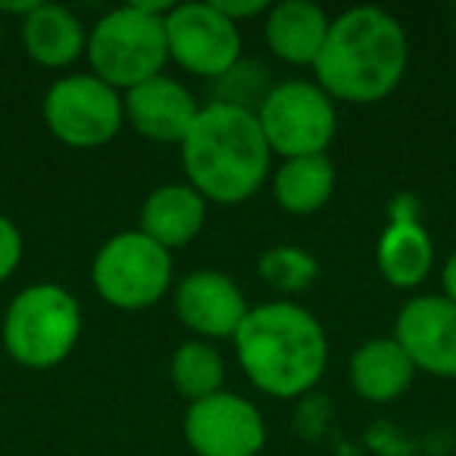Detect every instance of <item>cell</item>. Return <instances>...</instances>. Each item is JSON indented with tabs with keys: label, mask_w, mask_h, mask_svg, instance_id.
Instances as JSON below:
<instances>
[{
	"label": "cell",
	"mask_w": 456,
	"mask_h": 456,
	"mask_svg": "<svg viewBox=\"0 0 456 456\" xmlns=\"http://www.w3.org/2000/svg\"><path fill=\"white\" fill-rule=\"evenodd\" d=\"M122 103H126V116L134 132L159 141V144H182L184 134L194 126L197 113H200L194 94L175 78L166 76H157L132 88Z\"/></svg>",
	"instance_id": "4fadbf2b"
},
{
	"label": "cell",
	"mask_w": 456,
	"mask_h": 456,
	"mask_svg": "<svg viewBox=\"0 0 456 456\" xmlns=\"http://www.w3.org/2000/svg\"><path fill=\"white\" fill-rule=\"evenodd\" d=\"M22 47L38 66L63 69L72 66L88 47L78 16L57 4H41L28 20H22Z\"/></svg>",
	"instance_id": "e0dca14e"
},
{
	"label": "cell",
	"mask_w": 456,
	"mask_h": 456,
	"mask_svg": "<svg viewBox=\"0 0 456 456\" xmlns=\"http://www.w3.org/2000/svg\"><path fill=\"white\" fill-rule=\"evenodd\" d=\"M331 20L310 0H285L269 7L266 45L279 60L291 66H316L329 38Z\"/></svg>",
	"instance_id": "9a60e30c"
},
{
	"label": "cell",
	"mask_w": 456,
	"mask_h": 456,
	"mask_svg": "<svg viewBox=\"0 0 456 456\" xmlns=\"http://www.w3.org/2000/svg\"><path fill=\"white\" fill-rule=\"evenodd\" d=\"M0 38H4V16H0Z\"/></svg>",
	"instance_id": "484cf974"
},
{
	"label": "cell",
	"mask_w": 456,
	"mask_h": 456,
	"mask_svg": "<svg viewBox=\"0 0 456 456\" xmlns=\"http://www.w3.org/2000/svg\"><path fill=\"white\" fill-rule=\"evenodd\" d=\"M269 151L254 110L213 101L200 107L182 141V163L188 182L203 200L244 203L269 175Z\"/></svg>",
	"instance_id": "6da1fadb"
},
{
	"label": "cell",
	"mask_w": 456,
	"mask_h": 456,
	"mask_svg": "<svg viewBox=\"0 0 456 456\" xmlns=\"http://www.w3.org/2000/svg\"><path fill=\"white\" fill-rule=\"evenodd\" d=\"M331 194H335V166L325 153L285 159L275 175V200L294 216L316 213L331 200Z\"/></svg>",
	"instance_id": "d6986e66"
},
{
	"label": "cell",
	"mask_w": 456,
	"mask_h": 456,
	"mask_svg": "<svg viewBox=\"0 0 456 456\" xmlns=\"http://www.w3.org/2000/svg\"><path fill=\"white\" fill-rule=\"evenodd\" d=\"M82 335L78 300L60 285H32L20 291L4 316V347L20 366L51 369L72 354Z\"/></svg>",
	"instance_id": "5b68a950"
},
{
	"label": "cell",
	"mask_w": 456,
	"mask_h": 456,
	"mask_svg": "<svg viewBox=\"0 0 456 456\" xmlns=\"http://www.w3.org/2000/svg\"><path fill=\"white\" fill-rule=\"evenodd\" d=\"M441 285H444V297L453 300L456 304V254L444 263V273H441Z\"/></svg>",
	"instance_id": "cb8c5ba5"
},
{
	"label": "cell",
	"mask_w": 456,
	"mask_h": 456,
	"mask_svg": "<svg viewBox=\"0 0 456 456\" xmlns=\"http://www.w3.org/2000/svg\"><path fill=\"white\" fill-rule=\"evenodd\" d=\"M213 7L238 26V20H250V16L263 13V10H269V4L266 0H213Z\"/></svg>",
	"instance_id": "603a6c76"
},
{
	"label": "cell",
	"mask_w": 456,
	"mask_h": 456,
	"mask_svg": "<svg viewBox=\"0 0 456 456\" xmlns=\"http://www.w3.org/2000/svg\"><path fill=\"white\" fill-rule=\"evenodd\" d=\"M175 313L200 338H235L250 306L241 288L216 269H200L182 279L175 291Z\"/></svg>",
	"instance_id": "7c38bea8"
},
{
	"label": "cell",
	"mask_w": 456,
	"mask_h": 456,
	"mask_svg": "<svg viewBox=\"0 0 456 456\" xmlns=\"http://www.w3.org/2000/svg\"><path fill=\"white\" fill-rule=\"evenodd\" d=\"M256 119L269 151L285 159L325 153L338 126L331 97L310 82H281L269 88Z\"/></svg>",
	"instance_id": "52a82bcc"
},
{
	"label": "cell",
	"mask_w": 456,
	"mask_h": 456,
	"mask_svg": "<svg viewBox=\"0 0 456 456\" xmlns=\"http://www.w3.org/2000/svg\"><path fill=\"white\" fill-rule=\"evenodd\" d=\"M394 341L416 369L437 379H456V304L441 294L416 297L397 313Z\"/></svg>",
	"instance_id": "8fae6325"
},
{
	"label": "cell",
	"mask_w": 456,
	"mask_h": 456,
	"mask_svg": "<svg viewBox=\"0 0 456 456\" xmlns=\"http://www.w3.org/2000/svg\"><path fill=\"white\" fill-rule=\"evenodd\" d=\"M238 362L250 385L269 397H300L329 366V338L319 319L297 304L254 306L235 335Z\"/></svg>",
	"instance_id": "3957f363"
},
{
	"label": "cell",
	"mask_w": 456,
	"mask_h": 456,
	"mask_svg": "<svg viewBox=\"0 0 456 456\" xmlns=\"http://www.w3.org/2000/svg\"><path fill=\"white\" fill-rule=\"evenodd\" d=\"M169 375H172L175 391L182 394V397H188L191 403H197V400H207L222 391L225 362H222L216 347H209V344H203V341H188L172 356Z\"/></svg>",
	"instance_id": "ffe728a7"
},
{
	"label": "cell",
	"mask_w": 456,
	"mask_h": 456,
	"mask_svg": "<svg viewBox=\"0 0 456 456\" xmlns=\"http://www.w3.org/2000/svg\"><path fill=\"white\" fill-rule=\"evenodd\" d=\"M22 263V235L13 225V219L0 216V285L16 273Z\"/></svg>",
	"instance_id": "7402d4cb"
},
{
	"label": "cell",
	"mask_w": 456,
	"mask_h": 456,
	"mask_svg": "<svg viewBox=\"0 0 456 456\" xmlns=\"http://www.w3.org/2000/svg\"><path fill=\"white\" fill-rule=\"evenodd\" d=\"M375 260H379V269L387 279V285L416 288L428 279L435 248H431L428 232H425L416 219L397 216V219L381 232Z\"/></svg>",
	"instance_id": "ac0fdd59"
},
{
	"label": "cell",
	"mask_w": 456,
	"mask_h": 456,
	"mask_svg": "<svg viewBox=\"0 0 456 456\" xmlns=\"http://www.w3.org/2000/svg\"><path fill=\"white\" fill-rule=\"evenodd\" d=\"M91 281L116 310H147L169 291L172 254L144 232H122L97 250Z\"/></svg>",
	"instance_id": "8992f818"
},
{
	"label": "cell",
	"mask_w": 456,
	"mask_h": 456,
	"mask_svg": "<svg viewBox=\"0 0 456 456\" xmlns=\"http://www.w3.org/2000/svg\"><path fill=\"white\" fill-rule=\"evenodd\" d=\"M169 4H128L107 13L88 35V63L110 88H138L159 76L169 60L166 13Z\"/></svg>",
	"instance_id": "277c9868"
},
{
	"label": "cell",
	"mask_w": 456,
	"mask_h": 456,
	"mask_svg": "<svg viewBox=\"0 0 456 456\" xmlns=\"http://www.w3.org/2000/svg\"><path fill=\"white\" fill-rule=\"evenodd\" d=\"M184 441L197 456H256L266 444V425L250 400L219 391L188 406Z\"/></svg>",
	"instance_id": "30bf717a"
},
{
	"label": "cell",
	"mask_w": 456,
	"mask_h": 456,
	"mask_svg": "<svg viewBox=\"0 0 456 456\" xmlns=\"http://www.w3.org/2000/svg\"><path fill=\"white\" fill-rule=\"evenodd\" d=\"M406 60L410 45L403 26L379 7H354L331 20L313 69L331 101L379 103L400 85Z\"/></svg>",
	"instance_id": "7a4b0ae2"
},
{
	"label": "cell",
	"mask_w": 456,
	"mask_h": 456,
	"mask_svg": "<svg viewBox=\"0 0 456 456\" xmlns=\"http://www.w3.org/2000/svg\"><path fill=\"white\" fill-rule=\"evenodd\" d=\"M260 279L266 281L269 288L285 294H297L306 291V288L316 281L319 275V263L313 254L300 248H273L260 256Z\"/></svg>",
	"instance_id": "44dd1931"
},
{
	"label": "cell",
	"mask_w": 456,
	"mask_h": 456,
	"mask_svg": "<svg viewBox=\"0 0 456 456\" xmlns=\"http://www.w3.org/2000/svg\"><path fill=\"white\" fill-rule=\"evenodd\" d=\"M126 119V103L94 72H78L53 82L45 94V122L57 141L78 151H94L116 138Z\"/></svg>",
	"instance_id": "ba28073f"
},
{
	"label": "cell",
	"mask_w": 456,
	"mask_h": 456,
	"mask_svg": "<svg viewBox=\"0 0 456 456\" xmlns=\"http://www.w3.org/2000/svg\"><path fill=\"white\" fill-rule=\"evenodd\" d=\"M38 7H41L38 0H26V4H0V16H26L28 20Z\"/></svg>",
	"instance_id": "d4e9b609"
},
{
	"label": "cell",
	"mask_w": 456,
	"mask_h": 456,
	"mask_svg": "<svg viewBox=\"0 0 456 456\" xmlns=\"http://www.w3.org/2000/svg\"><path fill=\"white\" fill-rule=\"evenodd\" d=\"M141 228L151 241L172 250L191 244L203 232L207 222V200L191 184H163L151 191L138 216Z\"/></svg>",
	"instance_id": "5bb4252c"
},
{
	"label": "cell",
	"mask_w": 456,
	"mask_h": 456,
	"mask_svg": "<svg viewBox=\"0 0 456 456\" xmlns=\"http://www.w3.org/2000/svg\"><path fill=\"white\" fill-rule=\"evenodd\" d=\"M416 379V366L394 338H372L350 360V385L362 400L391 403Z\"/></svg>",
	"instance_id": "2e32d148"
},
{
	"label": "cell",
	"mask_w": 456,
	"mask_h": 456,
	"mask_svg": "<svg viewBox=\"0 0 456 456\" xmlns=\"http://www.w3.org/2000/svg\"><path fill=\"white\" fill-rule=\"evenodd\" d=\"M169 60L207 78H225L241 60V32L213 4H178L166 13Z\"/></svg>",
	"instance_id": "9c48e42d"
}]
</instances>
